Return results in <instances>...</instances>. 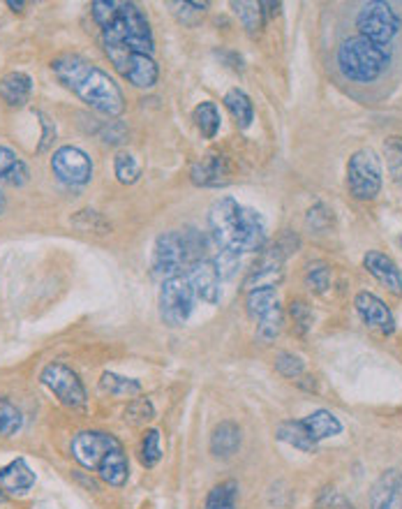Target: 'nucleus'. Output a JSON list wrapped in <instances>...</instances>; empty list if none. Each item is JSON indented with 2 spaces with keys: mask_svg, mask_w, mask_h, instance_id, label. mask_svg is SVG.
I'll return each instance as SVG.
<instances>
[{
  "mask_svg": "<svg viewBox=\"0 0 402 509\" xmlns=\"http://www.w3.org/2000/svg\"><path fill=\"white\" fill-rule=\"evenodd\" d=\"M91 14L102 29L104 53L109 56L111 65L118 72L125 68V63L134 53L153 56V52H156L153 30H150V23L144 12L139 10L134 3L95 0L91 5Z\"/></svg>",
  "mask_w": 402,
  "mask_h": 509,
  "instance_id": "obj_1",
  "label": "nucleus"
},
{
  "mask_svg": "<svg viewBox=\"0 0 402 509\" xmlns=\"http://www.w3.org/2000/svg\"><path fill=\"white\" fill-rule=\"evenodd\" d=\"M52 72L68 91L104 116H118L125 109L123 91L102 68L79 53H63L52 61Z\"/></svg>",
  "mask_w": 402,
  "mask_h": 509,
  "instance_id": "obj_2",
  "label": "nucleus"
},
{
  "mask_svg": "<svg viewBox=\"0 0 402 509\" xmlns=\"http://www.w3.org/2000/svg\"><path fill=\"white\" fill-rule=\"evenodd\" d=\"M208 227L222 252L243 255L257 252L266 243V223L253 209H245L231 197H220L208 211Z\"/></svg>",
  "mask_w": 402,
  "mask_h": 509,
  "instance_id": "obj_3",
  "label": "nucleus"
},
{
  "mask_svg": "<svg viewBox=\"0 0 402 509\" xmlns=\"http://www.w3.org/2000/svg\"><path fill=\"white\" fill-rule=\"evenodd\" d=\"M206 239L197 229L183 232H165L157 236L156 250H153V275L157 281H169L176 275H183L197 259H204Z\"/></svg>",
  "mask_w": 402,
  "mask_h": 509,
  "instance_id": "obj_4",
  "label": "nucleus"
},
{
  "mask_svg": "<svg viewBox=\"0 0 402 509\" xmlns=\"http://www.w3.org/2000/svg\"><path fill=\"white\" fill-rule=\"evenodd\" d=\"M338 65L347 79L370 84V81L380 79L389 65V52L384 45H377V42L357 35L338 46Z\"/></svg>",
  "mask_w": 402,
  "mask_h": 509,
  "instance_id": "obj_5",
  "label": "nucleus"
},
{
  "mask_svg": "<svg viewBox=\"0 0 402 509\" xmlns=\"http://www.w3.org/2000/svg\"><path fill=\"white\" fill-rule=\"evenodd\" d=\"M40 382L46 390L56 396V401L68 410H86L88 394L84 382L79 380L76 371L63 364V361H53L46 364L40 373Z\"/></svg>",
  "mask_w": 402,
  "mask_h": 509,
  "instance_id": "obj_6",
  "label": "nucleus"
},
{
  "mask_svg": "<svg viewBox=\"0 0 402 509\" xmlns=\"http://www.w3.org/2000/svg\"><path fill=\"white\" fill-rule=\"evenodd\" d=\"M247 315L257 322V341L261 345H270L280 336L282 324H285V313H282L280 299L276 290H253L247 292L245 301Z\"/></svg>",
  "mask_w": 402,
  "mask_h": 509,
  "instance_id": "obj_7",
  "label": "nucleus"
},
{
  "mask_svg": "<svg viewBox=\"0 0 402 509\" xmlns=\"http://www.w3.org/2000/svg\"><path fill=\"white\" fill-rule=\"evenodd\" d=\"M347 185L357 200L370 201L382 190V160L373 149H361L347 162Z\"/></svg>",
  "mask_w": 402,
  "mask_h": 509,
  "instance_id": "obj_8",
  "label": "nucleus"
},
{
  "mask_svg": "<svg viewBox=\"0 0 402 509\" xmlns=\"http://www.w3.org/2000/svg\"><path fill=\"white\" fill-rule=\"evenodd\" d=\"M357 29L361 37L377 45H389V42L400 33V17L389 3L373 0L358 10Z\"/></svg>",
  "mask_w": 402,
  "mask_h": 509,
  "instance_id": "obj_9",
  "label": "nucleus"
},
{
  "mask_svg": "<svg viewBox=\"0 0 402 509\" xmlns=\"http://www.w3.org/2000/svg\"><path fill=\"white\" fill-rule=\"evenodd\" d=\"M195 290L188 283V278L176 275L169 281L162 283L160 290V317L169 326H181L190 320L192 310H195Z\"/></svg>",
  "mask_w": 402,
  "mask_h": 509,
  "instance_id": "obj_10",
  "label": "nucleus"
},
{
  "mask_svg": "<svg viewBox=\"0 0 402 509\" xmlns=\"http://www.w3.org/2000/svg\"><path fill=\"white\" fill-rule=\"evenodd\" d=\"M116 447H121V440L116 435L104 433V431H79L69 442V454L81 468L98 470L104 456Z\"/></svg>",
  "mask_w": 402,
  "mask_h": 509,
  "instance_id": "obj_11",
  "label": "nucleus"
},
{
  "mask_svg": "<svg viewBox=\"0 0 402 509\" xmlns=\"http://www.w3.org/2000/svg\"><path fill=\"white\" fill-rule=\"evenodd\" d=\"M53 177L65 185H86L92 178V160L76 146H60L52 158Z\"/></svg>",
  "mask_w": 402,
  "mask_h": 509,
  "instance_id": "obj_12",
  "label": "nucleus"
},
{
  "mask_svg": "<svg viewBox=\"0 0 402 509\" xmlns=\"http://www.w3.org/2000/svg\"><path fill=\"white\" fill-rule=\"evenodd\" d=\"M185 278H188V283H190L192 290H195L197 299H201V301H206V304L211 306L218 304L220 278H222V275H220L218 264L213 262V259H197L190 269L185 271Z\"/></svg>",
  "mask_w": 402,
  "mask_h": 509,
  "instance_id": "obj_13",
  "label": "nucleus"
},
{
  "mask_svg": "<svg viewBox=\"0 0 402 509\" xmlns=\"http://www.w3.org/2000/svg\"><path fill=\"white\" fill-rule=\"evenodd\" d=\"M354 306H357V313L361 315V320L370 329L384 333V336H391L396 332V317H393L391 308L377 294L358 292L357 299H354Z\"/></svg>",
  "mask_w": 402,
  "mask_h": 509,
  "instance_id": "obj_14",
  "label": "nucleus"
},
{
  "mask_svg": "<svg viewBox=\"0 0 402 509\" xmlns=\"http://www.w3.org/2000/svg\"><path fill=\"white\" fill-rule=\"evenodd\" d=\"M229 162L222 153H206L192 165L190 178L199 188H220L229 181Z\"/></svg>",
  "mask_w": 402,
  "mask_h": 509,
  "instance_id": "obj_15",
  "label": "nucleus"
},
{
  "mask_svg": "<svg viewBox=\"0 0 402 509\" xmlns=\"http://www.w3.org/2000/svg\"><path fill=\"white\" fill-rule=\"evenodd\" d=\"M363 267H366L374 281H380L389 292L396 294V297H402V271L398 269V264L393 262L386 252L382 250L366 252Z\"/></svg>",
  "mask_w": 402,
  "mask_h": 509,
  "instance_id": "obj_16",
  "label": "nucleus"
},
{
  "mask_svg": "<svg viewBox=\"0 0 402 509\" xmlns=\"http://www.w3.org/2000/svg\"><path fill=\"white\" fill-rule=\"evenodd\" d=\"M370 509H402V472L386 470L370 491Z\"/></svg>",
  "mask_w": 402,
  "mask_h": 509,
  "instance_id": "obj_17",
  "label": "nucleus"
},
{
  "mask_svg": "<svg viewBox=\"0 0 402 509\" xmlns=\"http://www.w3.org/2000/svg\"><path fill=\"white\" fill-rule=\"evenodd\" d=\"M35 487V472L26 458H14L5 468H0V488L5 496H26Z\"/></svg>",
  "mask_w": 402,
  "mask_h": 509,
  "instance_id": "obj_18",
  "label": "nucleus"
},
{
  "mask_svg": "<svg viewBox=\"0 0 402 509\" xmlns=\"http://www.w3.org/2000/svg\"><path fill=\"white\" fill-rule=\"evenodd\" d=\"M121 75L134 88H153L160 79V68H157L156 58L149 53H134L121 70Z\"/></svg>",
  "mask_w": 402,
  "mask_h": 509,
  "instance_id": "obj_19",
  "label": "nucleus"
},
{
  "mask_svg": "<svg viewBox=\"0 0 402 509\" xmlns=\"http://www.w3.org/2000/svg\"><path fill=\"white\" fill-rule=\"evenodd\" d=\"M95 472H98L100 480L107 481L109 487L114 488L125 487L127 480H130V461H127V454L125 449H123V445L111 449V452L104 456V461L100 464V468L95 470Z\"/></svg>",
  "mask_w": 402,
  "mask_h": 509,
  "instance_id": "obj_20",
  "label": "nucleus"
},
{
  "mask_svg": "<svg viewBox=\"0 0 402 509\" xmlns=\"http://www.w3.org/2000/svg\"><path fill=\"white\" fill-rule=\"evenodd\" d=\"M241 426L236 422H220L211 433V454L215 458H229L241 449Z\"/></svg>",
  "mask_w": 402,
  "mask_h": 509,
  "instance_id": "obj_21",
  "label": "nucleus"
},
{
  "mask_svg": "<svg viewBox=\"0 0 402 509\" xmlns=\"http://www.w3.org/2000/svg\"><path fill=\"white\" fill-rule=\"evenodd\" d=\"M33 95V79L26 72H7L0 79V98L7 107H23Z\"/></svg>",
  "mask_w": 402,
  "mask_h": 509,
  "instance_id": "obj_22",
  "label": "nucleus"
},
{
  "mask_svg": "<svg viewBox=\"0 0 402 509\" xmlns=\"http://www.w3.org/2000/svg\"><path fill=\"white\" fill-rule=\"evenodd\" d=\"M301 423H303L305 431L310 433V438L315 442L326 440V438H335V435L342 433V422H340L331 410L310 412L308 417L301 419Z\"/></svg>",
  "mask_w": 402,
  "mask_h": 509,
  "instance_id": "obj_23",
  "label": "nucleus"
},
{
  "mask_svg": "<svg viewBox=\"0 0 402 509\" xmlns=\"http://www.w3.org/2000/svg\"><path fill=\"white\" fill-rule=\"evenodd\" d=\"M28 178H30L28 165H26V162H23L12 149L0 146V184L21 188V185L28 184Z\"/></svg>",
  "mask_w": 402,
  "mask_h": 509,
  "instance_id": "obj_24",
  "label": "nucleus"
},
{
  "mask_svg": "<svg viewBox=\"0 0 402 509\" xmlns=\"http://www.w3.org/2000/svg\"><path fill=\"white\" fill-rule=\"evenodd\" d=\"M100 391L111 396V398H134V396L141 394V382L116 375V373H104L100 378Z\"/></svg>",
  "mask_w": 402,
  "mask_h": 509,
  "instance_id": "obj_25",
  "label": "nucleus"
},
{
  "mask_svg": "<svg viewBox=\"0 0 402 509\" xmlns=\"http://www.w3.org/2000/svg\"><path fill=\"white\" fill-rule=\"evenodd\" d=\"M224 107L229 109V114L234 116L236 126L243 127V130L250 127V123H253L254 119V107L253 100L247 98L241 88H231V91H227V95H224Z\"/></svg>",
  "mask_w": 402,
  "mask_h": 509,
  "instance_id": "obj_26",
  "label": "nucleus"
},
{
  "mask_svg": "<svg viewBox=\"0 0 402 509\" xmlns=\"http://www.w3.org/2000/svg\"><path fill=\"white\" fill-rule=\"evenodd\" d=\"M277 440L287 442V445L296 447L301 452L312 454L317 449V442L312 440L310 433L305 431V426L301 422H282L276 431Z\"/></svg>",
  "mask_w": 402,
  "mask_h": 509,
  "instance_id": "obj_27",
  "label": "nucleus"
},
{
  "mask_svg": "<svg viewBox=\"0 0 402 509\" xmlns=\"http://www.w3.org/2000/svg\"><path fill=\"white\" fill-rule=\"evenodd\" d=\"M238 507V484L234 480L220 481L206 496L204 509H236Z\"/></svg>",
  "mask_w": 402,
  "mask_h": 509,
  "instance_id": "obj_28",
  "label": "nucleus"
},
{
  "mask_svg": "<svg viewBox=\"0 0 402 509\" xmlns=\"http://www.w3.org/2000/svg\"><path fill=\"white\" fill-rule=\"evenodd\" d=\"M192 120H195L197 130H199L206 139L215 137V135H218V130H220V123H222L218 107H215L213 103L197 104L195 111H192Z\"/></svg>",
  "mask_w": 402,
  "mask_h": 509,
  "instance_id": "obj_29",
  "label": "nucleus"
},
{
  "mask_svg": "<svg viewBox=\"0 0 402 509\" xmlns=\"http://www.w3.org/2000/svg\"><path fill=\"white\" fill-rule=\"evenodd\" d=\"M23 429V415L10 398L0 396V438H14Z\"/></svg>",
  "mask_w": 402,
  "mask_h": 509,
  "instance_id": "obj_30",
  "label": "nucleus"
},
{
  "mask_svg": "<svg viewBox=\"0 0 402 509\" xmlns=\"http://www.w3.org/2000/svg\"><path fill=\"white\" fill-rule=\"evenodd\" d=\"M162 458V445H160V431L150 429L146 431L141 438V447H139V461L144 468H156Z\"/></svg>",
  "mask_w": 402,
  "mask_h": 509,
  "instance_id": "obj_31",
  "label": "nucleus"
},
{
  "mask_svg": "<svg viewBox=\"0 0 402 509\" xmlns=\"http://www.w3.org/2000/svg\"><path fill=\"white\" fill-rule=\"evenodd\" d=\"M114 172L116 178L121 181L123 185H133L137 184L139 177H141V167H139L137 158L127 151H121V153L114 158Z\"/></svg>",
  "mask_w": 402,
  "mask_h": 509,
  "instance_id": "obj_32",
  "label": "nucleus"
},
{
  "mask_svg": "<svg viewBox=\"0 0 402 509\" xmlns=\"http://www.w3.org/2000/svg\"><path fill=\"white\" fill-rule=\"evenodd\" d=\"M236 17L241 19L243 29L250 35L259 33L261 23H264V12H261V3H231Z\"/></svg>",
  "mask_w": 402,
  "mask_h": 509,
  "instance_id": "obj_33",
  "label": "nucleus"
},
{
  "mask_svg": "<svg viewBox=\"0 0 402 509\" xmlns=\"http://www.w3.org/2000/svg\"><path fill=\"white\" fill-rule=\"evenodd\" d=\"M153 417H156V407L149 398H134L127 403L125 412H123V419L130 426H146L149 422H153Z\"/></svg>",
  "mask_w": 402,
  "mask_h": 509,
  "instance_id": "obj_34",
  "label": "nucleus"
},
{
  "mask_svg": "<svg viewBox=\"0 0 402 509\" xmlns=\"http://www.w3.org/2000/svg\"><path fill=\"white\" fill-rule=\"evenodd\" d=\"M305 287L312 294H324L331 287V267L324 262H315L305 271Z\"/></svg>",
  "mask_w": 402,
  "mask_h": 509,
  "instance_id": "obj_35",
  "label": "nucleus"
},
{
  "mask_svg": "<svg viewBox=\"0 0 402 509\" xmlns=\"http://www.w3.org/2000/svg\"><path fill=\"white\" fill-rule=\"evenodd\" d=\"M276 371L289 380L303 378L305 361L293 352H277L276 355Z\"/></svg>",
  "mask_w": 402,
  "mask_h": 509,
  "instance_id": "obj_36",
  "label": "nucleus"
},
{
  "mask_svg": "<svg viewBox=\"0 0 402 509\" xmlns=\"http://www.w3.org/2000/svg\"><path fill=\"white\" fill-rule=\"evenodd\" d=\"M289 315H292V322H293V329L305 336V333L312 329V322H315V315H312V308L305 301L301 299H293L292 304H289Z\"/></svg>",
  "mask_w": 402,
  "mask_h": 509,
  "instance_id": "obj_37",
  "label": "nucleus"
},
{
  "mask_svg": "<svg viewBox=\"0 0 402 509\" xmlns=\"http://www.w3.org/2000/svg\"><path fill=\"white\" fill-rule=\"evenodd\" d=\"M317 507L319 509H357L350 503V500L345 498V496H342V493L335 491V488H324V493L319 496V500H317Z\"/></svg>",
  "mask_w": 402,
  "mask_h": 509,
  "instance_id": "obj_38",
  "label": "nucleus"
},
{
  "mask_svg": "<svg viewBox=\"0 0 402 509\" xmlns=\"http://www.w3.org/2000/svg\"><path fill=\"white\" fill-rule=\"evenodd\" d=\"M75 220H86V223H81V225H76V227H81V229H91V232H109L111 229V225L104 220L102 216H100L98 211H91V209H86V211H79L75 216Z\"/></svg>",
  "mask_w": 402,
  "mask_h": 509,
  "instance_id": "obj_39",
  "label": "nucleus"
},
{
  "mask_svg": "<svg viewBox=\"0 0 402 509\" xmlns=\"http://www.w3.org/2000/svg\"><path fill=\"white\" fill-rule=\"evenodd\" d=\"M35 116L40 119V126H42V142H40V146H37V151L44 153V151L53 144V139H56V123H53V120L49 119L44 111H35Z\"/></svg>",
  "mask_w": 402,
  "mask_h": 509,
  "instance_id": "obj_40",
  "label": "nucleus"
},
{
  "mask_svg": "<svg viewBox=\"0 0 402 509\" xmlns=\"http://www.w3.org/2000/svg\"><path fill=\"white\" fill-rule=\"evenodd\" d=\"M331 220H334V216H331V211L324 204L312 206L310 211H308V225L312 229H317V232H324L331 225Z\"/></svg>",
  "mask_w": 402,
  "mask_h": 509,
  "instance_id": "obj_41",
  "label": "nucleus"
},
{
  "mask_svg": "<svg viewBox=\"0 0 402 509\" xmlns=\"http://www.w3.org/2000/svg\"><path fill=\"white\" fill-rule=\"evenodd\" d=\"M173 7H179V17H181V21H185L188 23V14H204L206 12V7H208V3H179V5H173Z\"/></svg>",
  "mask_w": 402,
  "mask_h": 509,
  "instance_id": "obj_42",
  "label": "nucleus"
},
{
  "mask_svg": "<svg viewBox=\"0 0 402 509\" xmlns=\"http://www.w3.org/2000/svg\"><path fill=\"white\" fill-rule=\"evenodd\" d=\"M104 144H121L125 139V127L121 123H111V127H107V132L102 135Z\"/></svg>",
  "mask_w": 402,
  "mask_h": 509,
  "instance_id": "obj_43",
  "label": "nucleus"
},
{
  "mask_svg": "<svg viewBox=\"0 0 402 509\" xmlns=\"http://www.w3.org/2000/svg\"><path fill=\"white\" fill-rule=\"evenodd\" d=\"M218 56L222 58V61H227V65H229L231 70H243V61L238 53H231V52H218Z\"/></svg>",
  "mask_w": 402,
  "mask_h": 509,
  "instance_id": "obj_44",
  "label": "nucleus"
},
{
  "mask_svg": "<svg viewBox=\"0 0 402 509\" xmlns=\"http://www.w3.org/2000/svg\"><path fill=\"white\" fill-rule=\"evenodd\" d=\"M261 12H264V17H276L277 12H280V3H261Z\"/></svg>",
  "mask_w": 402,
  "mask_h": 509,
  "instance_id": "obj_45",
  "label": "nucleus"
},
{
  "mask_svg": "<svg viewBox=\"0 0 402 509\" xmlns=\"http://www.w3.org/2000/svg\"><path fill=\"white\" fill-rule=\"evenodd\" d=\"M7 7H12L14 12H21L26 7V3H14V0H7Z\"/></svg>",
  "mask_w": 402,
  "mask_h": 509,
  "instance_id": "obj_46",
  "label": "nucleus"
},
{
  "mask_svg": "<svg viewBox=\"0 0 402 509\" xmlns=\"http://www.w3.org/2000/svg\"><path fill=\"white\" fill-rule=\"evenodd\" d=\"M5 206H7V200H5V195L0 193V213H5Z\"/></svg>",
  "mask_w": 402,
  "mask_h": 509,
  "instance_id": "obj_47",
  "label": "nucleus"
},
{
  "mask_svg": "<svg viewBox=\"0 0 402 509\" xmlns=\"http://www.w3.org/2000/svg\"><path fill=\"white\" fill-rule=\"evenodd\" d=\"M5 500H7V496H5V491H3V488H0V505L5 503Z\"/></svg>",
  "mask_w": 402,
  "mask_h": 509,
  "instance_id": "obj_48",
  "label": "nucleus"
}]
</instances>
